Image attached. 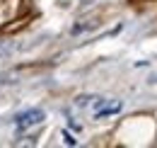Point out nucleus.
I'll return each mask as SVG.
<instances>
[{
  "label": "nucleus",
  "instance_id": "nucleus-2",
  "mask_svg": "<svg viewBox=\"0 0 157 148\" xmlns=\"http://www.w3.org/2000/svg\"><path fill=\"white\" fill-rule=\"evenodd\" d=\"M99 105H101V107H99V109L94 112V117H97V119H104V117H111V114H118V112L123 109V105H121L118 100H114V102L109 100V102H106V100H101V97H99Z\"/></svg>",
  "mask_w": 157,
  "mask_h": 148
},
{
  "label": "nucleus",
  "instance_id": "nucleus-1",
  "mask_svg": "<svg viewBox=\"0 0 157 148\" xmlns=\"http://www.w3.org/2000/svg\"><path fill=\"white\" fill-rule=\"evenodd\" d=\"M44 119H46V112L34 107V109H27L22 114H17L15 117V126H17V131H29L34 126H39V124H44Z\"/></svg>",
  "mask_w": 157,
  "mask_h": 148
},
{
  "label": "nucleus",
  "instance_id": "nucleus-3",
  "mask_svg": "<svg viewBox=\"0 0 157 148\" xmlns=\"http://www.w3.org/2000/svg\"><path fill=\"white\" fill-rule=\"evenodd\" d=\"M63 141H65L68 146H75V143H78V141H75V138H73V136H70L68 131H63Z\"/></svg>",
  "mask_w": 157,
  "mask_h": 148
}]
</instances>
